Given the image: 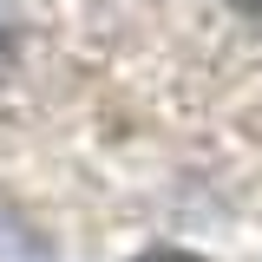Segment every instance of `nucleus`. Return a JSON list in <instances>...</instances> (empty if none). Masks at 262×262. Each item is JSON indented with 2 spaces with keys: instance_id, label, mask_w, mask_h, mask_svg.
I'll use <instances>...</instances> for the list:
<instances>
[{
  "instance_id": "2",
  "label": "nucleus",
  "mask_w": 262,
  "mask_h": 262,
  "mask_svg": "<svg viewBox=\"0 0 262 262\" xmlns=\"http://www.w3.org/2000/svg\"><path fill=\"white\" fill-rule=\"evenodd\" d=\"M229 7H236V13H256V20H262V0H229Z\"/></svg>"
},
{
  "instance_id": "1",
  "label": "nucleus",
  "mask_w": 262,
  "mask_h": 262,
  "mask_svg": "<svg viewBox=\"0 0 262 262\" xmlns=\"http://www.w3.org/2000/svg\"><path fill=\"white\" fill-rule=\"evenodd\" d=\"M131 262H210V256H190V249H151V256H131Z\"/></svg>"
}]
</instances>
